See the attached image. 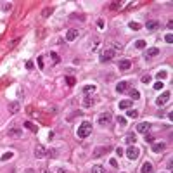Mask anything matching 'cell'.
<instances>
[{"mask_svg":"<svg viewBox=\"0 0 173 173\" xmlns=\"http://www.w3.org/2000/svg\"><path fill=\"white\" fill-rule=\"evenodd\" d=\"M118 106H119V109H130V107H132V100H130V99H126V100H121Z\"/></svg>","mask_w":173,"mask_h":173,"instance_id":"obj_18","label":"cell"},{"mask_svg":"<svg viewBox=\"0 0 173 173\" xmlns=\"http://www.w3.org/2000/svg\"><path fill=\"white\" fill-rule=\"evenodd\" d=\"M138 116V111H135V109H128V118H137Z\"/></svg>","mask_w":173,"mask_h":173,"instance_id":"obj_30","label":"cell"},{"mask_svg":"<svg viewBox=\"0 0 173 173\" xmlns=\"http://www.w3.org/2000/svg\"><path fill=\"white\" fill-rule=\"evenodd\" d=\"M135 49H145V42L144 40H137L135 42Z\"/></svg>","mask_w":173,"mask_h":173,"instance_id":"obj_25","label":"cell"},{"mask_svg":"<svg viewBox=\"0 0 173 173\" xmlns=\"http://www.w3.org/2000/svg\"><path fill=\"white\" fill-rule=\"evenodd\" d=\"M97 26L102 30V28H104V19H99V21H97Z\"/></svg>","mask_w":173,"mask_h":173,"instance_id":"obj_39","label":"cell"},{"mask_svg":"<svg viewBox=\"0 0 173 173\" xmlns=\"http://www.w3.org/2000/svg\"><path fill=\"white\" fill-rule=\"evenodd\" d=\"M66 81H68L69 85H75V78L73 76H66Z\"/></svg>","mask_w":173,"mask_h":173,"instance_id":"obj_35","label":"cell"},{"mask_svg":"<svg viewBox=\"0 0 173 173\" xmlns=\"http://www.w3.org/2000/svg\"><path fill=\"white\" fill-rule=\"evenodd\" d=\"M38 173H50V172H49V170H40Z\"/></svg>","mask_w":173,"mask_h":173,"instance_id":"obj_46","label":"cell"},{"mask_svg":"<svg viewBox=\"0 0 173 173\" xmlns=\"http://www.w3.org/2000/svg\"><path fill=\"white\" fill-rule=\"evenodd\" d=\"M9 111H11L12 114L18 113V111H19V102H11V104H9Z\"/></svg>","mask_w":173,"mask_h":173,"instance_id":"obj_19","label":"cell"},{"mask_svg":"<svg viewBox=\"0 0 173 173\" xmlns=\"http://www.w3.org/2000/svg\"><path fill=\"white\" fill-rule=\"evenodd\" d=\"M140 172H142V173H154V166L151 165V163H144Z\"/></svg>","mask_w":173,"mask_h":173,"instance_id":"obj_16","label":"cell"},{"mask_svg":"<svg viewBox=\"0 0 173 173\" xmlns=\"http://www.w3.org/2000/svg\"><path fill=\"white\" fill-rule=\"evenodd\" d=\"M151 81V76H142V83H149Z\"/></svg>","mask_w":173,"mask_h":173,"instance_id":"obj_40","label":"cell"},{"mask_svg":"<svg viewBox=\"0 0 173 173\" xmlns=\"http://www.w3.org/2000/svg\"><path fill=\"white\" fill-rule=\"evenodd\" d=\"M95 90H97V87H95V85H85L81 92H83L85 95H92V94H95Z\"/></svg>","mask_w":173,"mask_h":173,"instance_id":"obj_9","label":"cell"},{"mask_svg":"<svg viewBox=\"0 0 173 173\" xmlns=\"http://www.w3.org/2000/svg\"><path fill=\"white\" fill-rule=\"evenodd\" d=\"M145 28H147L149 31H156V30L159 28V21H147V23H145Z\"/></svg>","mask_w":173,"mask_h":173,"instance_id":"obj_12","label":"cell"},{"mask_svg":"<svg viewBox=\"0 0 173 173\" xmlns=\"http://www.w3.org/2000/svg\"><path fill=\"white\" fill-rule=\"evenodd\" d=\"M57 173H68V172H66L64 168H59V170H57Z\"/></svg>","mask_w":173,"mask_h":173,"instance_id":"obj_45","label":"cell"},{"mask_svg":"<svg viewBox=\"0 0 173 173\" xmlns=\"http://www.w3.org/2000/svg\"><path fill=\"white\" fill-rule=\"evenodd\" d=\"M165 40H166V43H173V37H172V35H166Z\"/></svg>","mask_w":173,"mask_h":173,"instance_id":"obj_37","label":"cell"},{"mask_svg":"<svg viewBox=\"0 0 173 173\" xmlns=\"http://www.w3.org/2000/svg\"><path fill=\"white\" fill-rule=\"evenodd\" d=\"M111 166H114V168L118 166V161H116V159H111Z\"/></svg>","mask_w":173,"mask_h":173,"instance_id":"obj_43","label":"cell"},{"mask_svg":"<svg viewBox=\"0 0 173 173\" xmlns=\"http://www.w3.org/2000/svg\"><path fill=\"white\" fill-rule=\"evenodd\" d=\"M128 26H130L132 30H135V31H137V30H140V24H138V23H130Z\"/></svg>","mask_w":173,"mask_h":173,"instance_id":"obj_33","label":"cell"},{"mask_svg":"<svg viewBox=\"0 0 173 173\" xmlns=\"http://www.w3.org/2000/svg\"><path fill=\"white\" fill-rule=\"evenodd\" d=\"M83 106H85V107H92V106H94V99H92V97H87V99L83 100Z\"/></svg>","mask_w":173,"mask_h":173,"instance_id":"obj_22","label":"cell"},{"mask_svg":"<svg viewBox=\"0 0 173 173\" xmlns=\"http://www.w3.org/2000/svg\"><path fill=\"white\" fill-rule=\"evenodd\" d=\"M90 133H92V125H90L88 121H83V123L78 126V130H76V137L78 138H87Z\"/></svg>","mask_w":173,"mask_h":173,"instance_id":"obj_1","label":"cell"},{"mask_svg":"<svg viewBox=\"0 0 173 173\" xmlns=\"http://www.w3.org/2000/svg\"><path fill=\"white\" fill-rule=\"evenodd\" d=\"M35 156H37L38 159H42V157L45 156V149H43V147H37V149H35Z\"/></svg>","mask_w":173,"mask_h":173,"instance_id":"obj_21","label":"cell"},{"mask_svg":"<svg viewBox=\"0 0 173 173\" xmlns=\"http://www.w3.org/2000/svg\"><path fill=\"white\" fill-rule=\"evenodd\" d=\"M119 7H121V2H111V4H109V9H111V11H116V9H119Z\"/></svg>","mask_w":173,"mask_h":173,"instance_id":"obj_24","label":"cell"},{"mask_svg":"<svg viewBox=\"0 0 173 173\" xmlns=\"http://www.w3.org/2000/svg\"><path fill=\"white\" fill-rule=\"evenodd\" d=\"M118 68H119L121 71H128V69L132 68V62H130L128 59H121V61L118 62Z\"/></svg>","mask_w":173,"mask_h":173,"instance_id":"obj_7","label":"cell"},{"mask_svg":"<svg viewBox=\"0 0 173 173\" xmlns=\"http://www.w3.org/2000/svg\"><path fill=\"white\" fill-rule=\"evenodd\" d=\"M38 68L40 69H43V57H42V56L38 57Z\"/></svg>","mask_w":173,"mask_h":173,"instance_id":"obj_38","label":"cell"},{"mask_svg":"<svg viewBox=\"0 0 173 173\" xmlns=\"http://www.w3.org/2000/svg\"><path fill=\"white\" fill-rule=\"evenodd\" d=\"M111 151V145H99L94 149V159H99L100 156H104V154H107Z\"/></svg>","mask_w":173,"mask_h":173,"instance_id":"obj_3","label":"cell"},{"mask_svg":"<svg viewBox=\"0 0 173 173\" xmlns=\"http://www.w3.org/2000/svg\"><path fill=\"white\" fill-rule=\"evenodd\" d=\"M126 88H128V83H126V81H119V83L116 85V92H119V94L126 92Z\"/></svg>","mask_w":173,"mask_h":173,"instance_id":"obj_15","label":"cell"},{"mask_svg":"<svg viewBox=\"0 0 173 173\" xmlns=\"http://www.w3.org/2000/svg\"><path fill=\"white\" fill-rule=\"evenodd\" d=\"M145 140H147V142H153L154 137H153V135H145Z\"/></svg>","mask_w":173,"mask_h":173,"instance_id":"obj_42","label":"cell"},{"mask_svg":"<svg viewBox=\"0 0 173 173\" xmlns=\"http://www.w3.org/2000/svg\"><path fill=\"white\" fill-rule=\"evenodd\" d=\"M113 121V114L107 111V113H102V114L99 116V119H97V123L100 125V126H107L109 123Z\"/></svg>","mask_w":173,"mask_h":173,"instance_id":"obj_2","label":"cell"},{"mask_svg":"<svg viewBox=\"0 0 173 173\" xmlns=\"http://www.w3.org/2000/svg\"><path fill=\"white\" fill-rule=\"evenodd\" d=\"M78 35H80L78 30H68V31H66V42H73V40H76Z\"/></svg>","mask_w":173,"mask_h":173,"instance_id":"obj_8","label":"cell"},{"mask_svg":"<svg viewBox=\"0 0 173 173\" xmlns=\"http://www.w3.org/2000/svg\"><path fill=\"white\" fill-rule=\"evenodd\" d=\"M113 57H114V49H106L104 54L100 56V61H102V62H109Z\"/></svg>","mask_w":173,"mask_h":173,"instance_id":"obj_4","label":"cell"},{"mask_svg":"<svg viewBox=\"0 0 173 173\" xmlns=\"http://www.w3.org/2000/svg\"><path fill=\"white\" fill-rule=\"evenodd\" d=\"M154 88H156V90H161V88H163V81H157V83L154 85Z\"/></svg>","mask_w":173,"mask_h":173,"instance_id":"obj_36","label":"cell"},{"mask_svg":"<svg viewBox=\"0 0 173 173\" xmlns=\"http://www.w3.org/2000/svg\"><path fill=\"white\" fill-rule=\"evenodd\" d=\"M26 68H28V69H33V62H31V61H28V62H26Z\"/></svg>","mask_w":173,"mask_h":173,"instance_id":"obj_41","label":"cell"},{"mask_svg":"<svg viewBox=\"0 0 173 173\" xmlns=\"http://www.w3.org/2000/svg\"><path fill=\"white\" fill-rule=\"evenodd\" d=\"M7 133H9V137H14V138H21L23 137V132H21L19 128H11Z\"/></svg>","mask_w":173,"mask_h":173,"instance_id":"obj_13","label":"cell"},{"mask_svg":"<svg viewBox=\"0 0 173 173\" xmlns=\"http://www.w3.org/2000/svg\"><path fill=\"white\" fill-rule=\"evenodd\" d=\"M24 126H26V128H30L31 132H38V128H37V126H35L31 121H24Z\"/></svg>","mask_w":173,"mask_h":173,"instance_id":"obj_23","label":"cell"},{"mask_svg":"<svg viewBox=\"0 0 173 173\" xmlns=\"http://www.w3.org/2000/svg\"><path fill=\"white\" fill-rule=\"evenodd\" d=\"M116 153H118V156H123V151H121V147H118V149H116Z\"/></svg>","mask_w":173,"mask_h":173,"instance_id":"obj_44","label":"cell"},{"mask_svg":"<svg viewBox=\"0 0 173 173\" xmlns=\"http://www.w3.org/2000/svg\"><path fill=\"white\" fill-rule=\"evenodd\" d=\"M118 123H119L121 126H126V118H125V116H119V118H118Z\"/></svg>","mask_w":173,"mask_h":173,"instance_id":"obj_31","label":"cell"},{"mask_svg":"<svg viewBox=\"0 0 173 173\" xmlns=\"http://www.w3.org/2000/svg\"><path fill=\"white\" fill-rule=\"evenodd\" d=\"M130 97H132V99H135V100H137V99H140L138 90H130Z\"/></svg>","mask_w":173,"mask_h":173,"instance_id":"obj_28","label":"cell"},{"mask_svg":"<svg viewBox=\"0 0 173 173\" xmlns=\"http://www.w3.org/2000/svg\"><path fill=\"white\" fill-rule=\"evenodd\" d=\"M135 142H137V137H135V133L126 135V144H130V145H135Z\"/></svg>","mask_w":173,"mask_h":173,"instance_id":"obj_20","label":"cell"},{"mask_svg":"<svg viewBox=\"0 0 173 173\" xmlns=\"http://www.w3.org/2000/svg\"><path fill=\"white\" fill-rule=\"evenodd\" d=\"M168 100H170V92H165V94H161V95L156 99V104L157 106H165Z\"/></svg>","mask_w":173,"mask_h":173,"instance_id":"obj_6","label":"cell"},{"mask_svg":"<svg viewBox=\"0 0 173 173\" xmlns=\"http://www.w3.org/2000/svg\"><path fill=\"white\" fill-rule=\"evenodd\" d=\"M50 59L54 61V64H57V62H59V56L56 54V52H52V54H50Z\"/></svg>","mask_w":173,"mask_h":173,"instance_id":"obj_32","label":"cell"},{"mask_svg":"<svg viewBox=\"0 0 173 173\" xmlns=\"http://www.w3.org/2000/svg\"><path fill=\"white\" fill-rule=\"evenodd\" d=\"M151 149H153L154 153H163V151L166 149V145H165L163 142H156V144H153V145H151Z\"/></svg>","mask_w":173,"mask_h":173,"instance_id":"obj_10","label":"cell"},{"mask_svg":"<svg viewBox=\"0 0 173 173\" xmlns=\"http://www.w3.org/2000/svg\"><path fill=\"white\" fill-rule=\"evenodd\" d=\"M156 56H159V49H157V47H153V49H149V50L145 52V57L147 59L156 57Z\"/></svg>","mask_w":173,"mask_h":173,"instance_id":"obj_14","label":"cell"},{"mask_svg":"<svg viewBox=\"0 0 173 173\" xmlns=\"http://www.w3.org/2000/svg\"><path fill=\"white\" fill-rule=\"evenodd\" d=\"M149 128H151L149 123H138V125H137V132H140V133H147Z\"/></svg>","mask_w":173,"mask_h":173,"instance_id":"obj_11","label":"cell"},{"mask_svg":"<svg viewBox=\"0 0 173 173\" xmlns=\"http://www.w3.org/2000/svg\"><path fill=\"white\" fill-rule=\"evenodd\" d=\"M92 173H106V170H104L102 166H99V165H95V166L92 168Z\"/></svg>","mask_w":173,"mask_h":173,"instance_id":"obj_26","label":"cell"},{"mask_svg":"<svg viewBox=\"0 0 173 173\" xmlns=\"http://www.w3.org/2000/svg\"><path fill=\"white\" fill-rule=\"evenodd\" d=\"M52 12H54V7H50V5H49V7H45V9L42 11V18H43V19H47Z\"/></svg>","mask_w":173,"mask_h":173,"instance_id":"obj_17","label":"cell"},{"mask_svg":"<svg viewBox=\"0 0 173 173\" xmlns=\"http://www.w3.org/2000/svg\"><path fill=\"white\" fill-rule=\"evenodd\" d=\"M138 149L135 147V145H130L128 149H126V156H128V159H132V161H135L137 157H138Z\"/></svg>","mask_w":173,"mask_h":173,"instance_id":"obj_5","label":"cell"},{"mask_svg":"<svg viewBox=\"0 0 173 173\" xmlns=\"http://www.w3.org/2000/svg\"><path fill=\"white\" fill-rule=\"evenodd\" d=\"M12 156H14L12 153H5L2 157H0V161H9V159H12Z\"/></svg>","mask_w":173,"mask_h":173,"instance_id":"obj_27","label":"cell"},{"mask_svg":"<svg viewBox=\"0 0 173 173\" xmlns=\"http://www.w3.org/2000/svg\"><path fill=\"white\" fill-rule=\"evenodd\" d=\"M156 78H159V80H165V78H166V71H159V73L156 75Z\"/></svg>","mask_w":173,"mask_h":173,"instance_id":"obj_34","label":"cell"},{"mask_svg":"<svg viewBox=\"0 0 173 173\" xmlns=\"http://www.w3.org/2000/svg\"><path fill=\"white\" fill-rule=\"evenodd\" d=\"M12 9V4H9V2H5L4 5H2V11H5V12H9Z\"/></svg>","mask_w":173,"mask_h":173,"instance_id":"obj_29","label":"cell"}]
</instances>
